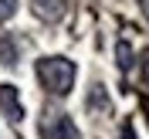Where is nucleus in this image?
Masks as SVG:
<instances>
[{
  "label": "nucleus",
  "instance_id": "7ed1b4c3",
  "mask_svg": "<svg viewBox=\"0 0 149 139\" xmlns=\"http://www.w3.org/2000/svg\"><path fill=\"white\" fill-rule=\"evenodd\" d=\"M0 112H3L10 122L24 119V105H20V95H17L14 85H0Z\"/></svg>",
  "mask_w": 149,
  "mask_h": 139
},
{
  "label": "nucleus",
  "instance_id": "f03ea898",
  "mask_svg": "<svg viewBox=\"0 0 149 139\" xmlns=\"http://www.w3.org/2000/svg\"><path fill=\"white\" fill-rule=\"evenodd\" d=\"M37 132H41V139H81L71 115L61 109H44V115L37 122Z\"/></svg>",
  "mask_w": 149,
  "mask_h": 139
},
{
  "label": "nucleus",
  "instance_id": "9d476101",
  "mask_svg": "<svg viewBox=\"0 0 149 139\" xmlns=\"http://www.w3.org/2000/svg\"><path fill=\"white\" fill-rule=\"evenodd\" d=\"M119 139H139V136H136V129H132V122L122 126V136H119Z\"/></svg>",
  "mask_w": 149,
  "mask_h": 139
},
{
  "label": "nucleus",
  "instance_id": "0eeeda50",
  "mask_svg": "<svg viewBox=\"0 0 149 139\" xmlns=\"http://www.w3.org/2000/svg\"><path fill=\"white\" fill-rule=\"evenodd\" d=\"M88 109H105V112H109V102H105V95H102V85L92 88V95H88Z\"/></svg>",
  "mask_w": 149,
  "mask_h": 139
},
{
  "label": "nucleus",
  "instance_id": "f8f14e48",
  "mask_svg": "<svg viewBox=\"0 0 149 139\" xmlns=\"http://www.w3.org/2000/svg\"><path fill=\"white\" fill-rule=\"evenodd\" d=\"M142 109H146V119H149V102H142Z\"/></svg>",
  "mask_w": 149,
  "mask_h": 139
},
{
  "label": "nucleus",
  "instance_id": "20e7f679",
  "mask_svg": "<svg viewBox=\"0 0 149 139\" xmlns=\"http://www.w3.org/2000/svg\"><path fill=\"white\" fill-rule=\"evenodd\" d=\"M31 7L41 20H51V24L65 17V0H31Z\"/></svg>",
  "mask_w": 149,
  "mask_h": 139
},
{
  "label": "nucleus",
  "instance_id": "423d86ee",
  "mask_svg": "<svg viewBox=\"0 0 149 139\" xmlns=\"http://www.w3.org/2000/svg\"><path fill=\"white\" fill-rule=\"evenodd\" d=\"M115 58H119V68H122V71H129V68H132V47L125 44V41H119V47H115Z\"/></svg>",
  "mask_w": 149,
  "mask_h": 139
},
{
  "label": "nucleus",
  "instance_id": "6e6552de",
  "mask_svg": "<svg viewBox=\"0 0 149 139\" xmlns=\"http://www.w3.org/2000/svg\"><path fill=\"white\" fill-rule=\"evenodd\" d=\"M17 14V0H0V20H10Z\"/></svg>",
  "mask_w": 149,
  "mask_h": 139
},
{
  "label": "nucleus",
  "instance_id": "1a4fd4ad",
  "mask_svg": "<svg viewBox=\"0 0 149 139\" xmlns=\"http://www.w3.org/2000/svg\"><path fill=\"white\" fill-rule=\"evenodd\" d=\"M139 78H142V85H149V47L139 54Z\"/></svg>",
  "mask_w": 149,
  "mask_h": 139
},
{
  "label": "nucleus",
  "instance_id": "f257e3e1",
  "mask_svg": "<svg viewBox=\"0 0 149 139\" xmlns=\"http://www.w3.org/2000/svg\"><path fill=\"white\" fill-rule=\"evenodd\" d=\"M34 75H37V82H41V88L51 95H68L74 88V61H68V58L61 54H47L41 58L34 65Z\"/></svg>",
  "mask_w": 149,
  "mask_h": 139
},
{
  "label": "nucleus",
  "instance_id": "39448f33",
  "mask_svg": "<svg viewBox=\"0 0 149 139\" xmlns=\"http://www.w3.org/2000/svg\"><path fill=\"white\" fill-rule=\"evenodd\" d=\"M0 65H17V44L7 34H0Z\"/></svg>",
  "mask_w": 149,
  "mask_h": 139
},
{
  "label": "nucleus",
  "instance_id": "9b49d317",
  "mask_svg": "<svg viewBox=\"0 0 149 139\" xmlns=\"http://www.w3.org/2000/svg\"><path fill=\"white\" fill-rule=\"evenodd\" d=\"M139 10L146 14V20H149V0H139Z\"/></svg>",
  "mask_w": 149,
  "mask_h": 139
}]
</instances>
